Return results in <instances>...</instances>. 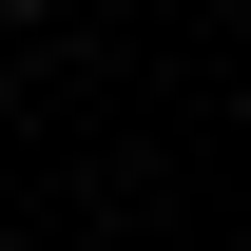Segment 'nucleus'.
<instances>
[{
  "mask_svg": "<svg viewBox=\"0 0 251 251\" xmlns=\"http://www.w3.org/2000/svg\"><path fill=\"white\" fill-rule=\"evenodd\" d=\"M0 20H20V0H0Z\"/></svg>",
  "mask_w": 251,
  "mask_h": 251,
  "instance_id": "obj_1",
  "label": "nucleus"
}]
</instances>
